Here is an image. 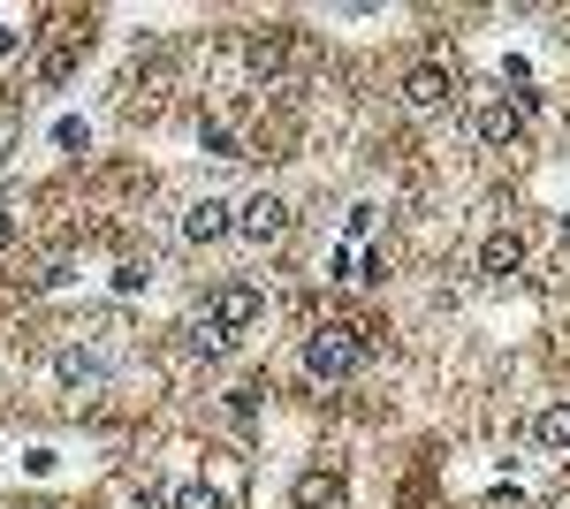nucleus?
<instances>
[{"instance_id":"f257e3e1","label":"nucleus","mask_w":570,"mask_h":509,"mask_svg":"<svg viewBox=\"0 0 570 509\" xmlns=\"http://www.w3.org/2000/svg\"><path fill=\"white\" fill-rule=\"evenodd\" d=\"M305 365L320 373V381H343V373H357V365H365V327H351V320H327V327H312Z\"/></svg>"},{"instance_id":"f03ea898","label":"nucleus","mask_w":570,"mask_h":509,"mask_svg":"<svg viewBox=\"0 0 570 509\" xmlns=\"http://www.w3.org/2000/svg\"><path fill=\"white\" fill-rule=\"evenodd\" d=\"M525 123H532V99H487L480 107V145L510 153V145H525Z\"/></svg>"},{"instance_id":"7ed1b4c3","label":"nucleus","mask_w":570,"mask_h":509,"mask_svg":"<svg viewBox=\"0 0 570 509\" xmlns=\"http://www.w3.org/2000/svg\"><path fill=\"white\" fill-rule=\"evenodd\" d=\"M214 327H228V335H244V327H259L266 320V290H252V282H228V290H214V312H206Z\"/></svg>"},{"instance_id":"20e7f679","label":"nucleus","mask_w":570,"mask_h":509,"mask_svg":"<svg viewBox=\"0 0 570 509\" xmlns=\"http://www.w3.org/2000/svg\"><path fill=\"white\" fill-rule=\"evenodd\" d=\"M236 236H252V244H282V236H289V206H282L274 190L244 198V206H236Z\"/></svg>"},{"instance_id":"39448f33","label":"nucleus","mask_w":570,"mask_h":509,"mask_svg":"<svg viewBox=\"0 0 570 509\" xmlns=\"http://www.w3.org/2000/svg\"><path fill=\"white\" fill-rule=\"evenodd\" d=\"M449 69H434V61H426V69H411V77H403V107H411V115H434V107H449Z\"/></svg>"},{"instance_id":"423d86ee","label":"nucleus","mask_w":570,"mask_h":509,"mask_svg":"<svg viewBox=\"0 0 570 509\" xmlns=\"http://www.w3.org/2000/svg\"><path fill=\"white\" fill-rule=\"evenodd\" d=\"M228 228H236V206H220V198H198V206L183 213V236L190 244H220Z\"/></svg>"},{"instance_id":"0eeeda50","label":"nucleus","mask_w":570,"mask_h":509,"mask_svg":"<svg viewBox=\"0 0 570 509\" xmlns=\"http://www.w3.org/2000/svg\"><path fill=\"white\" fill-rule=\"evenodd\" d=\"M518 266H525V236H518V228H494V236L480 244V274L502 282V274H518Z\"/></svg>"},{"instance_id":"6e6552de","label":"nucleus","mask_w":570,"mask_h":509,"mask_svg":"<svg viewBox=\"0 0 570 509\" xmlns=\"http://www.w3.org/2000/svg\"><path fill=\"white\" fill-rule=\"evenodd\" d=\"M53 373H61V388H99V381H107V358H91V350H61Z\"/></svg>"},{"instance_id":"1a4fd4ad","label":"nucleus","mask_w":570,"mask_h":509,"mask_svg":"<svg viewBox=\"0 0 570 509\" xmlns=\"http://www.w3.org/2000/svg\"><path fill=\"white\" fill-rule=\"evenodd\" d=\"M532 441H540L548 457H570V403H548V411L532 419Z\"/></svg>"},{"instance_id":"9d476101","label":"nucleus","mask_w":570,"mask_h":509,"mask_svg":"<svg viewBox=\"0 0 570 509\" xmlns=\"http://www.w3.org/2000/svg\"><path fill=\"white\" fill-rule=\"evenodd\" d=\"M335 495H343V479H335V471H305V479H297V509H327Z\"/></svg>"},{"instance_id":"9b49d317","label":"nucleus","mask_w":570,"mask_h":509,"mask_svg":"<svg viewBox=\"0 0 570 509\" xmlns=\"http://www.w3.org/2000/svg\"><path fill=\"white\" fill-rule=\"evenodd\" d=\"M335 266H343V282H381L389 274V252H335Z\"/></svg>"},{"instance_id":"f8f14e48","label":"nucleus","mask_w":570,"mask_h":509,"mask_svg":"<svg viewBox=\"0 0 570 509\" xmlns=\"http://www.w3.org/2000/svg\"><path fill=\"white\" fill-rule=\"evenodd\" d=\"M228 327H214V320H190V350H198V358H220V350H228Z\"/></svg>"},{"instance_id":"ddd939ff","label":"nucleus","mask_w":570,"mask_h":509,"mask_svg":"<svg viewBox=\"0 0 570 509\" xmlns=\"http://www.w3.org/2000/svg\"><path fill=\"white\" fill-rule=\"evenodd\" d=\"M168 509H220V495H214V487H176Z\"/></svg>"},{"instance_id":"4468645a","label":"nucleus","mask_w":570,"mask_h":509,"mask_svg":"<svg viewBox=\"0 0 570 509\" xmlns=\"http://www.w3.org/2000/svg\"><path fill=\"white\" fill-rule=\"evenodd\" d=\"M8 244H16V213H0V252H8Z\"/></svg>"},{"instance_id":"2eb2a0df","label":"nucleus","mask_w":570,"mask_h":509,"mask_svg":"<svg viewBox=\"0 0 570 509\" xmlns=\"http://www.w3.org/2000/svg\"><path fill=\"white\" fill-rule=\"evenodd\" d=\"M563 244H570V213H563Z\"/></svg>"},{"instance_id":"dca6fc26","label":"nucleus","mask_w":570,"mask_h":509,"mask_svg":"<svg viewBox=\"0 0 570 509\" xmlns=\"http://www.w3.org/2000/svg\"><path fill=\"white\" fill-rule=\"evenodd\" d=\"M0 129H8V107H0Z\"/></svg>"},{"instance_id":"f3484780","label":"nucleus","mask_w":570,"mask_h":509,"mask_svg":"<svg viewBox=\"0 0 570 509\" xmlns=\"http://www.w3.org/2000/svg\"><path fill=\"white\" fill-rule=\"evenodd\" d=\"M563 509H570V502H563Z\"/></svg>"}]
</instances>
